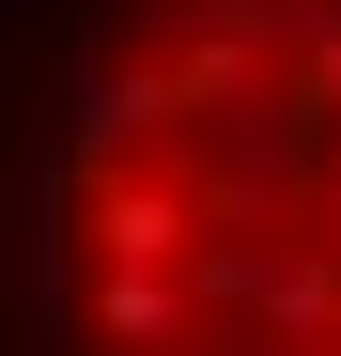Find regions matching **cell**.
Wrapping results in <instances>:
<instances>
[{
    "label": "cell",
    "instance_id": "1",
    "mask_svg": "<svg viewBox=\"0 0 341 356\" xmlns=\"http://www.w3.org/2000/svg\"><path fill=\"white\" fill-rule=\"evenodd\" d=\"M0 264L16 356H341V0H31Z\"/></svg>",
    "mask_w": 341,
    "mask_h": 356
}]
</instances>
